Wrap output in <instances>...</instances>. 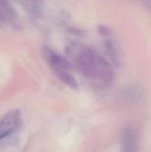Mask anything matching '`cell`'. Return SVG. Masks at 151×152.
I'll use <instances>...</instances> for the list:
<instances>
[{
    "label": "cell",
    "mask_w": 151,
    "mask_h": 152,
    "mask_svg": "<svg viewBox=\"0 0 151 152\" xmlns=\"http://www.w3.org/2000/svg\"><path fill=\"white\" fill-rule=\"evenodd\" d=\"M44 56L54 73L58 71H69L70 65L64 57L55 53L54 52L47 48H44Z\"/></svg>",
    "instance_id": "3957f363"
},
{
    "label": "cell",
    "mask_w": 151,
    "mask_h": 152,
    "mask_svg": "<svg viewBox=\"0 0 151 152\" xmlns=\"http://www.w3.org/2000/svg\"><path fill=\"white\" fill-rule=\"evenodd\" d=\"M99 30H100V32H101V34H104V35H107V34H109V33H110V29H109V28L103 27V26L100 27Z\"/></svg>",
    "instance_id": "8992f818"
},
{
    "label": "cell",
    "mask_w": 151,
    "mask_h": 152,
    "mask_svg": "<svg viewBox=\"0 0 151 152\" xmlns=\"http://www.w3.org/2000/svg\"><path fill=\"white\" fill-rule=\"evenodd\" d=\"M22 126V118L18 110L8 111L0 120V140L17 133Z\"/></svg>",
    "instance_id": "7a4b0ae2"
},
{
    "label": "cell",
    "mask_w": 151,
    "mask_h": 152,
    "mask_svg": "<svg viewBox=\"0 0 151 152\" xmlns=\"http://www.w3.org/2000/svg\"><path fill=\"white\" fill-rule=\"evenodd\" d=\"M68 53L77 68L85 77L89 78L101 77L106 80L112 79L113 72L109 63L90 47L81 44H71L68 48Z\"/></svg>",
    "instance_id": "6da1fadb"
},
{
    "label": "cell",
    "mask_w": 151,
    "mask_h": 152,
    "mask_svg": "<svg viewBox=\"0 0 151 152\" xmlns=\"http://www.w3.org/2000/svg\"><path fill=\"white\" fill-rule=\"evenodd\" d=\"M121 146L123 152H135L138 149V136L132 127L125 128L121 136Z\"/></svg>",
    "instance_id": "277c9868"
},
{
    "label": "cell",
    "mask_w": 151,
    "mask_h": 152,
    "mask_svg": "<svg viewBox=\"0 0 151 152\" xmlns=\"http://www.w3.org/2000/svg\"><path fill=\"white\" fill-rule=\"evenodd\" d=\"M56 76L66 85H68L69 87L77 88V82L75 79V77L69 73V71H58L55 72Z\"/></svg>",
    "instance_id": "5b68a950"
}]
</instances>
